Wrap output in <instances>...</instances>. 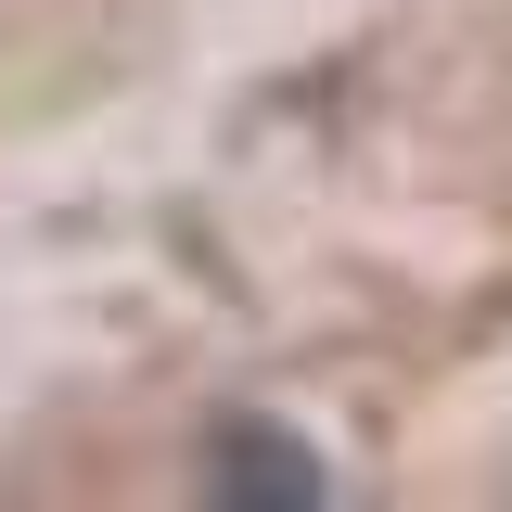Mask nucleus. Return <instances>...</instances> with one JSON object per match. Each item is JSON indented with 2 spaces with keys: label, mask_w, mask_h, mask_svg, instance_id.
Instances as JSON below:
<instances>
[{
  "label": "nucleus",
  "mask_w": 512,
  "mask_h": 512,
  "mask_svg": "<svg viewBox=\"0 0 512 512\" xmlns=\"http://www.w3.org/2000/svg\"><path fill=\"white\" fill-rule=\"evenodd\" d=\"M218 487H244V500H282V512H308V500H320L308 448L282 436V423H218Z\"/></svg>",
  "instance_id": "f257e3e1"
}]
</instances>
